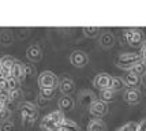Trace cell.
<instances>
[{
  "instance_id": "1",
  "label": "cell",
  "mask_w": 146,
  "mask_h": 131,
  "mask_svg": "<svg viewBox=\"0 0 146 131\" xmlns=\"http://www.w3.org/2000/svg\"><path fill=\"white\" fill-rule=\"evenodd\" d=\"M139 62H142V56L141 53H135V52H126V53H121L120 56L117 57V66L123 70H131Z\"/></svg>"
},
{
  "instance_id": "2",
  "label": "cell",
  "mask_w": 146,
  "mask_h": 131,
  "mask_svg": "<svg viewBox=\"0 0 146 131\" xmlns=\"http://www.w3.org/2000/svg\"><path fill=\"white\" fill-rule=\"evenodd\" d=\"M38 86L40 89H56L59 86L57 75H55L52 71H42L38 75Z\"/></svg>"
},
{
  "instance_id": "3",
  "label": "cell",
  "mask_w": 146,
  "mask_h": 131,
  "mask_svg": "<svg viewBox=\"0 0 146 131\" xmlns=\"http://www.w3.org/2000/svg\"><path fill=\"white\" fill-rule=\"evenodd\" d=\"M19 109H21V116H22V119L26 120V122H29V123H34L38 119L37 106L34 105V104H32V102H29V101L22 102L21 106H19Z\"/></svg>"
},
{
  "instance_id": "4",
  "label": "cell",
  "mask_w": 146,
  "mask_h": 131,
  "mask_svg": "<svg viewBox=\"0 0 146 131\" xmlns=\"http://www.w3.org/2000/svg\"><path fill=\"white\" fill-rule=\"evenodd\" d=\"M124 40L131 47H139L143 40V33L138 29H127L124 31Z\"/></svg>"
},
{
  "instance_id": "5",
  "label": "cell",
  "mask_w": 146,
  "mask_h": 131,
  "mask_svg": "<svg viewBox=\"0 0 146 131\" xmlns=\"http://www.w3.org/2000/svg\"><path fill=\"white\" fill-rule=\"evenodd\" d=\"M89 112L94 119H101L108 112V105H107V102H104L101 100H96L89 106Z\"/></svg>"
},
{
  "instance_id": "6",
  "label": "cell",
  "mask_w": 146,
  "mask_h": 131,
  "mask_svg": "<svg viewBox=\"0 0 146 131\" xmlns=\"http://www.w3.org/2000/svg\"><path fill=\"white\" fill-rule=\"evenodd\" d=\"M70 62L75 67H85L89 63V56L83 51H74L70 55Z\"/></svg>"
},
{
  "instance_id": "7",
  "label": "cell",
  "mask_w": 146,
  "mask_h": 131,
  "mask_svg": "<svg viewBox=\"0 0 146 131\" xmlns=\"http://www.w3.org/2000/svg\"><path fill=\"white\" fill-rule=\"evenodd\" d=\"M111 82H112V76L107 72H101V74L96 75V78L93 79V85L100 90H105L111 87Z\"/></svg>"
},
{
  "instance_id": "8",
  "label": "cell",
  "mask_w": 146,
  "mask_h": 131,
  "mask_svg": "<svg viewBox=\"0 0 146 131\" xmlns=\"http://www.w3.org/2000/svg\"><path fill=\"white\" fill-rule=\"evenodd\" d=\"M57 87L63 93V96H70L74 92V89H75V85H74L72 79H70L68 76H63V78L59 79V86Z\"/></svg>"
},
{
  "instance_id": "9",
  "label": "cell",
  "mask_w": 146,
  "mask_h": 131,
  "mask_svg": "<svg viewBox=\"0 0 146 131\" xmlns=\"http://www.w3.org/2000/svg\"><path fill=\"white\" fill-rule=\"evenodd\" d=\"M124 101L128 102V104H131V105H135V104H138L142 98V94L138 89H127L126 92H124Z\"/></svg>"
},
{
  "instance_id": "10",
  "label": "cell",
  "mask_w": 146,
  "mask_h": 131,
  "mask_svg": "<svg viewBox=\"0 0 146 131\" xmlns=\"http://www.w3.org/2000/svg\"><path fill=\"white\" fill-rule=\"evenodd\" d=\"M40 127H41L42 131H62V126L56 124V123L49 118V115H45L44 118L41 119Z\"/></svg>"
},
{
  "instance_id": "11",
  "label": "cell",
  "mask_w": 146,
  "mask_h": 131,
  "mask_svg": "<svg viewBox=\"0 0 146 131\" xmlns=\"http://www.w3.org/2000/svg\"><path fill=\"white\" fill-rule=\"evenodd\" d=\"M11 76L15 78L17 81H25V63L15 60L13 70H11Z\"/></svg>"
},
{
  "instance_id": "12",
  "label": "cell",
  "mask_w": 146,
  "mask_h": 131,
  "mask_svg": "<svg viewBox=\"0 0 146 131\" xmlns=\"http://www.w3.org/2000/svg\"><path fill=\"white\" fill-rule=\"evenodd\" d=\"M79 104L82 106H90L93 102H94L97 98H96V94L93 93V92H90V90H83V92H81L79 93Z\"/></svg>"
},
{
  "instance_id": "13",
  "label": "cell",
  "mask_w": 146,
  "mask_h": 131,
  "mask_svg": "<svg viewBox=\"0 0 146 131\" xmlns=\"http://www.w3.org/2000/svg\"><path fill=\"white\" fill-rule=\"evenodd\" d=\"M123 81H124V85L128 86L130 89H137L141 85V76H138L137 74H134L131 71H128L127 74L124 75Z\"/></svg>"
},
{
  "instance_id": "14",
  "label": "cell",
  "mask_w": 146,
  "mask_h": 131,
  "mask_svg": "<svg viewBox=\"0 0 146 131\" xmlns=\"http://www.w3.org/2000/svg\"><path fill=\"white\" fill-rule=\"evenodd\" d=\"M26 56L30 62L36 63V62H40L41 57H42V52L40 49V47L37 45H30L27 49H26Z\"/></svg>"
},
{
  "instance_id": "15",
  "label": "cell",
  "mask_w": 146,
  "mask_h": 131,
  "mask_svg": "<svg viewBox=\"0 0 146 131\" xmlns=\"http://www.w3.org/2000/svg\"><path fill=\"white\" fill-rule=\"evenodd\" d=\"M57 105H59V109L62 112H68V111H71L74 108V100L71 98L70 96H62L59 98Z\"/></svg>"
},
{
  "instance_id": "16",
  "label": "cell",
  "mask_w": 146,
  "mask_h": 131,
  "mask_svg": "<svg viewBox=\"0 0 146 131\" xmlns=\"http://www.w3.org/2000/svg\"><path fill=\"white\" fill-rule=\"evenodd\" d=\"M100 44H101V47H104V48H111V47H113L115 36L112 33H109V31L102 33L101 37H100Z\"/></svg>"
},
{
  "instance_id": "17",
  "label": "cell",
  "mask_w": 146,
  "mask_h": 131,
  "mask_svg": "<svg viewBox=\"0 0 146 131\" xmlns=\"http://www.w3.org/2000/svg\"><path fill=\"white\" fill-rule=\"evenodd\" d=\"M105 130H107L105 123L102 122L101 119H93L88 124V131H105Z\"/></svg>"
},
{
  "instance_id": "18",
  "label": "cell",
  "mask_w": 146,
  "mask_h": 131,
  "mask_svg": "<svg viewBox=\"0 0 146 131\" xmlns=\"http://www.w3.org/2000/svg\"><path fill=\"white\" fill-rule=\"evenodd\" d=\"M62 131H81V127L74 120L64 118V120L62 122Z\"/></svg>"
},
{
  "instance_id": "19",
  "label": "cell",
  "mask_w": 146,
  "mask_h": 131,
  "mask_svg": "<svg viewBox=\"0 0 146 131\" xmlns=\"http://www.w3.org/2000/svg\"><path fill=\"white\" fill-rule=\"evenodd\" d=\"M126 86L124 85V81L121 79V78H117V76H112V82H111V90H113V92H119L121 90L123 87Z\"/></svg>"
},
{
  "instance_id": "20",
  "label": "cell",
  "mask_w": 146,
  "mask_h": 131,
  "mask_svg": "<svg viewBox=\"0 0 146 131\" xmlns=\"http://www.w3.org/2000/svg\"><path fill=\"white\" fill-rule=\"evenodd\" d=\"M82 31H83V34H85L86 37L96 38L97 36H98V33H100V29L96 27V26H88V27H83Z\"/></svg>"
},
{
  "instance_id": "21",
  "label": "cell",
  "mask_w": 146,
  "mask_h": 131,
  "mask_svg": "<svg viewBox=\"0 0 146 131\" xmlns=\"http://www.w3.org/2000/svg\"><path fill=\"white\" fill-rule=\"evenodd\" d=\"M130 71H131V72H134V74H137L138 76L145 75L146 74V63L142 60V62H139L138 64H135V66H134Z\"/></svg>"
},
{
  "instance_id": "22",
  "label": "cell",
  "mask_w": 146,
  "mask_h": 131,
  "mask_svg": "<svg viewBox=\"0 0 146 131\" xmlns=\"http://www.w3.org/2000/svg\"><path fill=\"white\" fill-rule=\"evenodd\" d=\"M14 64H15V59H14V57H11V56L1 57V68L11 71L14 67Z\"/></svg>"
},
{
  "instance_id": "23",
  "label": "cell",
  "mask_w": 146,
  "mask_h": 131,
  "mask_svg": "<svg viewBox=\"0 0 146 131\" xmlns=\"http://www.w3.org/2000/svg\"><path fill=\"white\" fill-rule=\"evenodd\" d=\"M115 97V92L113 90H111V89H105V90H101V93H100V98L101 101L104 102H109V101H112Z\"/></svg>"
},
{
  "instance_id": "24",
  "label": "cell",
  "mask_w": 146,
  "mask_h": 131,
  "mask_svg": "<svg viewBox=\"0 0 146 131\" xmlns=\"http://www.w3.org/2000/svg\"><path fill=\"white\" fill-rule=\"evenodd\" d=\"M49 115V118L56 123V124H59V126H62V122L64 120V115H63V112L62 111H53V112H51V113H48Z\"/></svg>"
},
{
  "instance_id": "25",
  "label": "cell",
  "mask_w": 146,
  "mask_h": 131,
  "mask_svg": "<svg viewBox=\"0 0 146 131\" xmlns=\"http://www.w3.org/2000/svg\"><path fill=\"white\" fill-rule=\"evenodd\" d=\"M10 116H11V109H8L7 106H4V108L0 109V123L8 122Z\"/></svg>"
},
{
  "instance_id": "26",
  "label": "cell",
  "mask_w": 146,
  "mask_h": 131,
  "mask_svg": "<svg viewBox=\"0 0 146 131\" xmlns=\"http://www.w3.org/2000/svg\"><path fill=\"white\" fill-rule=\"evenodd\" d=\"M55 90L56 89H40V96L44 97L45 100H51L55 94Z\"/></svg>"
},
{
  "instance_id": "27",
  "label": "cell",
  "mask_w": 146,
  "mask_h": 131,
  "mask_svg": "<svg viewBox=\"0 0 146 131\" xmlns=\"http://www.w3.org/2000/svg\"><path fill=\"white\" fill-rule=\"evenodd\" d=\"M22 90L21 89H15V90H10V98H11V102L13 101H18L22 98Z\"/></svg>"
},
{
  "instance_id": "28",
  "label": "cell",
  "mask_w": 146,
  "mask_h": 131,
  "mask_svg": "<svg viewBox=\"0 0 146 131\" xmlns=\"http://www.w3.org/2000/svg\"><path fill=\"white\" fill-rule=\"evenodd\" d=\"M120 131H138V123H134V122H130L127 124H124L123 127L119 128Z\"/></svg>"
},
{
  "instance_id": "29",
  "label": "cell",
  "mask_w": 146,
  "mask_h": 131,
  "mask_svg": "<svg viewBox=\"0 0 146 131\" xmlns=\"http://www.w3.org/2000/svg\"><path fill=\"white\" fill-rule=\"evenodd\" d=\"M1 43L4 44V45H10V44L13 43V36H11V33H8V31H4L3 34H1Z\"/></svg>"
},
{
  "instance_id": "30",
  "label": "cell",
  "mask_w": 146,
  "mask_h": 131,
  "mask_svg": "<svg viewBox=\"0 0 146 131\" xmlns=\"http://www.w3.org/2000/svg\"><path fill=\"white\" fill-rule=\"evenodd\" d=\"M14 130H15V127H14L13 122H10V120L0 124V131H14Z\"/></svg>"
},
{
  "instance_id": "31",
  "label": "cell",
  "mask_w": 146,
  "mask_h": 131,
  "mask_svg": "<svg viewBox=\"0 0 146 131\" xmlns=\"http://www.w3.org/2000/svg\"><path fill=\"white\" fill-rule=\"evenodd\" d=\"M8 89L10 90H15V89H19V81H17L15 78H10L8 79Z\"/></svg>"
},
{
  "instance_id": "32",
  "label": "cell",
  "mask_w": 146,
  "mask_h": 131,
  "mask_svg": "<svg viewBox=\"0 0 146 131\" xmlns=\"http://www.w3.org/2000/svg\"><path fill=\"white\" fill-rule=\"evenodd\" d=\"M34 74V67L30 64H25V79Z\"/></svg>"
},
{
  "instance_id": "33",
  "label": "cell",
  "mask_w": 146,
  "mask_h": 131,
  "mask_svg": "<svg viewBox=\"0 0 146 131\" xmlns=\"http://www.w3.org/2000/svg\"><path fill=\"white\" fill-rule=\"evenodd\" d=\"M0 90H10L8 89V79L0 78Z\"/></svg>"
},
{
  "instance_id": "34",
  "label": "cell",
  "mask_w": 146,
  "mask_h": 131,
  "mask_svg": "<svg viewBox=\"0 0 146 131\" xmlns=\"http://www.w3.org/2000/svg\"><path fill=\"white\" fill-rule=\"evenodd\" d=\"M141 56H142V60L146 63V40L142 43V47H141Z\"/></svg>"
},
{
  "instance_id": "35",
  "label": "cell",
  "mask_w": 146,
  "mask_h": 131,
  "mask_svg": "<svg viewBox=\"0 0 146 131\" xmlns=\"http://www.w3.org/2000/svg\"><path fill=\"white\" fill-rule=\"evenodd\" d=\"M138 131H146V119L141 120L138 123Z\"/></svg>"
},
{
  "instance_id": "36",
  "label": "cell",
  "mask_w": 146,
  "mask_h": 131,
  "mask_svg": "<svg viewBox=\"0 0 146 131\" xmlns=\"http://www.w3.org/2000/svg\"><path fill=\"white\" fill-rule=\"evenodd\" d=\"M37 100H38V104H40L41 106H42V105H46V104H48V101H49V100H45L44 97H41V96H38Z\"/></svg>"
},
{
  "instance_id": "37",
  "label": "cell",
  "mask_w": 146,
  "mask_h": 131,
  "mask_svg": "<svg viewBox=\"0 0 146 131\" xmlns=\"http://www.w3.org/2000/svg\"><path fill=\"white\" fill-rule=\"evenodd\" d=\"M1 108H4V105H3V104H1V101H0V109H1Z\"/></svg>"
},
{
  "instance_id": "38",
  "label": "cell",
  "mask_w": 146,
  "mask_h": 131,
  "mask_svg": "<svg viewBox=\"0 0 146 131\" xmlns=\"http://www.w3.org/2000/svg\"><path fill=\"white\" fill-rule=\"evenodd\" d=\"M143 82H145V83H146V74L143 75Z\"/></svg>"
},
{
  "instance_id": "39",
  "label": "cell",
  "mask_w": 146,
  "mask_h": 131,
  "mask_svg": "<svg viewBox=\"0 0 146 131\" xmlns=\"http://www.w3.org/2000/svg\"><path fill=\"white\" fill-rule=\"evenodd\" d=\"M0 70H1V59H0Z\"/></svg>"
}]
</instances>
